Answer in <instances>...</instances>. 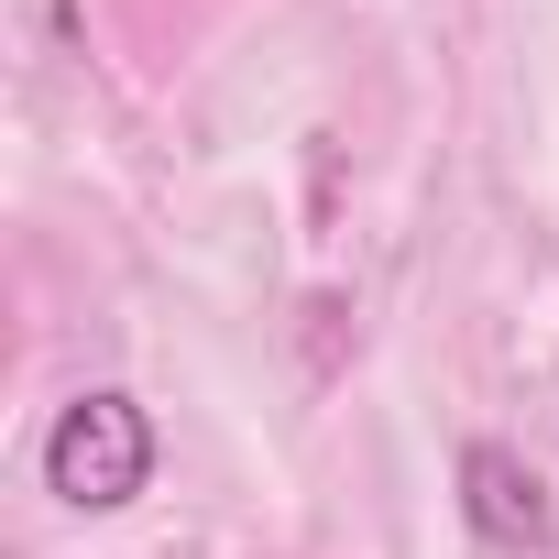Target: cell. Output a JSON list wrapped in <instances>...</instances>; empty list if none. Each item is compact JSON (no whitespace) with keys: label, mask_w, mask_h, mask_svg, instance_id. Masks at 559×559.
Here are the masks:
<instances>
[{"label":"cell","mask_w":559,"mask_h":559,"mask_svg":"<svg viewBox=\"0 0 559 559\" xmlns=\"http://www.w3.org/2000/svg\"><path fill=\"white\" fill-rule=\"evenodd\" d=\"M45 483L67 493V504H88V515H110V504H132L143 483H154V417L132 406V395H78L56 428H45Z\"/></svg>","instance_id":"6da1fadb"},{"label":"cell","mask_w":559,"mask_h":559,"mask_svg":"<svg viewBox=\"0 0 559 559\" xmlns=\"http://www.w3.org/2000/svg\"><path fill=\"white\" fill-rule=\"evenodd\" d=\"M461 504H472V526L493 537V548H548V493H537V472L515 461V450H461Z\"/></svg>","instance_id":"7a4b0ae2"}]
</instances>
